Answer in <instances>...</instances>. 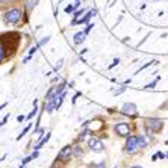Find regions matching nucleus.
I'll use <instances>...</instances> for the list:
<instances>
[{
    "label": "nucleus",
    "instance_id": "1",
    "mask_svg": "<svg viewBox=\"0 0 168 168\" xmlns=\"http://www.w3.org/2000/svg\"><path fill=\"white\" fill-rule=\"evenodd\" d=\"M23 15H24L23 9H20V8H17V6H11V8H8V9H5L3 21H5V24H17V23H20Z\"/></svg>",
    "mask_w": 168,
    "mask_h": 168
},
{
    "label": "nucleus",
    "instance_id": "2",
    "mask_svg": "<svg viewBox=\"0 0 168 168\" xmlns=\"http://www.w3.org/2000/svg\"><path fill=\"white\" fill-rule=\"evenodd\" d=\"M144 129L148 136H153L155 133H159L164 129V121L159 118H145L144 120Z\"/></svg>",
    "mask_w": 168,
    "mask_h": 168
},
{
    "label": "nucleus",
    "instance_id": "3",
    "mask_svg": "<svg viewBox=\"0 0 168 168\" xmlns=\"http://www.w3.org/2000/svg\"><path fill=\"white\" fill-rule=\"evenodd\" d=\"M124 153H127V155H136L139 150H141V147H139V143H138V136H135V135H130V136H127L126 138V144H124Z\"/></svg>",
    "mask_w": 168,
    "mask_h": 168
},
{
    "label": "nucleus",
    "instance_id": "4",
    "mask_svg": "<svg viewBox=\"0 0 168 168\" xmlns=\"http://www.w3.org/2000/svg\"><path fill=\"white\" fill-rule=\"evenodd\" d=\"M71 156H73V145H71V144H67L65 147H62V148L59 150L56 159L67 165V164L70 162V157H71Z\"/></svg>",
    "mask_w": 168,
    "mask_h": 168
},
{
    "label": "nucleus",
    "instance_id": "5",
    "mask_svg": "<svg viewBox=\"0 0 168 168\" xmlns=\"http://www.w3.org/2000/svg\"><path fill=\"white\" fill-rule=\"evenodd\" d=\"M88 147H90V150L94 153H102L104 150V144L102 143V139L99 136H91L88 139Z\"/></svg>",
    "mask_w": 168,
    "mask_h": 168
},
{
    "label": "nucleus",
    "instance_id": "6",
    "mask_svg": "<svg viewBox=\"0 0 168 168\" xmlns=\"http://www.w3.org/2000/svg\"><path fill=\"white\" fill-rule=\"evenodd\" d=\"M130 130H132V127H130L129 123H117V124L114 126V132L121 138L130 136Z\"/></svg>",
    "mask_w": 168,
    "mask_h": 168
},
{
    "label": "nucleus",
    "instance_id": "7",
    "mask_svg": "<svg viewBox=\"0 0 168 168\" xmlns=\"http://www.w3.org/2000/svg\"><path fill=\"white\" fill-rule=\"evenodd\" d=\"M121 114L123 115H127V117H138V109H136V104L135 103H124L121 108Z\"/></svg>",
    "mask_w": 168,
    "mask_h": 168
},
{
    "label": "nucleus",
    "instance_id": "8",
    "mask_svg": "<svg viewBox=\"0 0 168 168\" xmlns=\"http://www.w3.org/2000/svg\"><path fill=\"white\" fill-rule=\"evenodd\" d=\"M85 127L88 129L92 133H97V132H100V130H103L104 129V123L102 121V120H92V121H88L86 124H85Z\"/></svg>",
    "mask_w": 168,
    "mask_h": 168
},
{
    "label": "nucleus",
    "instance_id": "9",
    "mask_svg": "<svg viewBox=\"0 0 168 168\" xmlns=\"http://www.w3.org/2000/svg\"><path fill=\"white\" fill-rule=\"evenodd\" d=\"M138 143H139V147H141V150L143 148H147L148 147V144H150V139H148V135H138Z\"/></svg>",
    "mask_w": 168,
    "mask_h": 168
},
{
    "label": "nucleus",
    "instance_id": "10",
    "mask_svg": "<svg viewBox=\"0 0 168 168\" xmlns=\"http://www.w3.org/2000/svg\"><path fill=\"white\" fill-rule=\"evenodd\" d=\"M50 132H47V133H46V136H41L40 138V141H38V143H37V145H35L33 147V150H40V148H42V145H46V143H47V141L50 139Z\"/></svg>",
    "mask_w": 168,
    "mask_h": 168
},
{
    "label": "nucleus",
    "instance_id": "11",
    "mask_svg": "<svg viewBox=\"0 0 168 168\" xmlns=\"http://www.w3.org/2000/svg\"><path fill=\"white\" fill-rule=\"evenodd\" d=\"M38 2H40V0H26V2H24V6H26V11H28V12L33 11L35 8H37Z\"/></svg>",
    "mask_w": 168,
    "mask_h": 168
},
{
    "label": "nucleus",
    "instance_id": "12",
    "mask_svg": "<svg viewBox=\"0 0 168 168\" xmlns=\"http://www.w3.org/2000/svg\"><path fill=\"white\" fill-rule=\"evenodd\" d=\"M85 37H86V33L85 32H77L76 35H74V44L76 46H79V44H82L83 41H85Z\"/></svg>",
    "mask_w": 168,
    "mask_h": 168
},
{
    "label": "nucleus",
    "instance_id": "13",
    "mask_svg": "<svg viewBox=\"0 0 168 168\" xmlns=\"http://www.w3.org/2000/svg\"><path fill=\"white\" fill-rule=\"evenodd\" d=\"M73 156H74L76 159H79V157H82V156H83V148H82L80 144H77V145L73 147Z\"/></svg>",
    "mask_w": 168,
    "mask_h": 168
},
{
    "label": "nucleus",
    "instance_id": "14",
    "mask_svg": "<svg viewBox=\"0 0 168 168\" xmlns=\"http://www.w3.org/2000/svg\"><path fill=\"white\" fill-rule=\"evenodd\" d=\"M15 3H17V0H0V8H3V9L6 8L8 9V8H11Z\"/></svg>",
    "mask_w": 168,
    "mask_h": 168
},
{
    "label": "nucleus",
    "instance_id": "15",
    "mask_svg": "<svg viewBox=\"0 0 168 168\" xmlns=\"http://www.w3.org/2000/svg\"><path fill=\"white\" fill-rule=\"evenodd\" d=\"M95 14H97V11H95V9H90V11H88V12L85 14V17H83V20H82V23H88V20H90L91 17H94Z\"/></svg>",
    "mask_w": 168,
    "mask_h": 168
},
{
    "label": "nucleus",
    "instance_id": "16",
    "mask_svg": "<svg viewBox=\"0 0 168 168\" xmlns=\"http://www.w3.org/2000/svg\"><path fill=\"white\" fill-rule=\"evenodd\" d=\"M30 126H32V124H29V126H26V127L23 129V132H21V133H20L18 136H17V141H20V139H21V138H23V136H24L26 133H28V132L30 130Z\"/></svg>",
    "mask_w": 168,
    "mask_h": 168
},
{
    "label": "nucleus",
    "instance_id": "17",
    "mask_svg": "<svg viewBox=\"0 0 168 168\" xmlns=\"http://www.w3.org/2000/svg\"><path fill=\"white\" fill-rule=\"evenodd\" d=\"M106 167V162H100V164H90L88 165V168H104Z\"/></svg>",
    "mask_w": 168,
    "mask_h": 168
},
{
    "label": "nucleus",
    "instance_id": "18",
    "mask_svg": "<svg viewBox=\"0 0 168 168\" xmlns=\"http://www.w3.org/2000/svg\"><path fill=\"white\" fill-rule=\"evenodd\" d=\"M37 114H38V108H37V103H35L33 104V111L29 114V115H28V120H30V118H33L35 115H37Z\"/></svg>",
    "mask_w": 168,
    "mask_h": 168
},
{
    "label": "nucleus",
    "instance_id": "19",
    "mask_svg": "<svg viewBox=\"0 0 168 168\" xmlns=\"http://www.w3.org/2000/svg\"><path fill=\"white\" fill-rule=\"evenodd\" d=\"M74 9H76V8H74L73 5H68V6H65V9H64V11H65V14H73Z\"/></svg>",
    "mask_w": 168,
    "mask_h": 168
},
{
    "label": "nucleus",
    "instance_id": "20",
    "mask_svg": "<svg viewBox=\"0 0 168 168\" xmlns=\"http://www.w3.org/2000/svg\"><path fill=\"white\" fill-rule=\"evenodd\" d=\"M49 41H50V37H46V38H42V40H41L40 42H37V44H38V46H40V47H42V46H44V44H47Z\"/></svg>",
    "mask_w": 168,
    "mask_h": 168
},
{
    "label": "nucleus",
    "instance_id": "21",
    "mask_svg": "<svg viewBox=\"0 0 168 168\" xmlns=\"http://www.w3.org/2000/svg\"><path fill=\"white\" fill-rule=\"evenodd\" d=\"M157 80H159V77L156 79L155 82H152V83H148L147 86H144V90H152V88H155V86H156V82H157Z\"/></svg>",
    "mask_w": 168,
    "mask_h": 168
},
{
    "label": "nucleus",
    "instance_id": "22",
    "mask_svg": "<svg viewBox=\"0 0 168 168\" xmlns=\"http://www.w3.org/2000/svg\"><path fill=\"white\" fill-rule=\"evenodd\" d=\"M118 64H120V58H115V59L112 61V64H111L108 68H114V67H115V65H118Z\"/></svg>",
    "mask_w": 168,
    "mask_h": 168
},
{
    "label": "nucleus",
    "instance_id": "23",
    "mask_svg": "<svg viewBox=\"0 0 168 168\" xmlns=\"http://www.w3.org/2000/svg\"><path fill=\"white\" fill-rule=\"evenodd\" d=\"M92 26H94L92 23H88V24H86V28H85V30H83V32H85V33L88 35V33H90V30L92 29Z\"/></svg>",
    "mask_w": 168,
    "mask_h": 168
},
{
    "label": "nucleus",
    "instance_id": "24",
    "mask_svg": "<svg viewBox=\"0 0 168 168\" xmlns=\"http://www.w3.org/2000/svg\"><path fill=\"white\" fill-rule=\"evenodd\" d=\"M38 49H40V46L37 44V46H35V47H32V49L29 50V55H30V56H33V55H35V52H37Z\"/></svg>",
    "mask_w": 168,
    "mask_h": 168
},
{
    "label": "nucleus",
    "instance_id": "25",
    "mask_svg": "<svg viewBox=\"0 0 168 168\" xmlns=\"http://www.w3.org/2000/svg\"><path fill=\"white\" fill-rule=\"evenodd\" d=\"M62 65H64V59H59V62H58V64L55 65V70H56V71H58V70H59L61 67H62Z\"/></svg>",
    "mask_w": 168,
    "mask_h": 168
},
{
    "label": "nucleus",
    "instance_id": "26",
    "mask_svg": "<svg viewBox=\"0 0 168 168\" xmlns=\"http://www.w3.org/2000/svg\"><path fill=\"white\" fill-rule=\"evenodd\" d=\"M124 91H126V86H121L120 90H118V91H115V92H114V94H115V95H118V94H121V92H124Z\"/></svg>",
    "mask_w": 168,
    "mask_h": 168
},
{
    "label": "nucleus",
    "instance_id": "27",
    "mask_svg": "<svg viewBox=\"0 0 168 168\" xmlns=\"http://www.w3.org/2000/svg\"><path fill=\"white\" fill-rule=\"evenodd\" d=\"M17 121H18V123H23V121H24V115H18V117H17Z\"/></svg>",
    "mask_w": 168,
    "mask_h": 168
},
{
    "label": "nucleus",
    "instance_id": "28",
    "mask_svg": "<svg viewBox=\"0 0 168 168\" xmlns=\"http://www.w3.org/2000/svg\"><path fill=\"white\" fill-rule=\"evenodd\" d=\"M157 156L161 157V159H165L167 156H165V153H162V152H157Z\"/></svg>",
    "mask_w": 168,
    "mask_h": 168
},
{
    "label": "nucleus",
    "instance_id": "29",
    "mask_svg": "<svg viewBox=\"0 0 168 168\" xmlns=\"http://www.w3.org/2000/svg\"><path fill=\"white\" fill-rule=\"evenodd\" d=\"M56 82H59V77H53L52 79V83H56Z\"/></svg>",
    "mask_w": 168,
    "mask_h": 168
},
{
    "label": "nucleus",
    "instance_id": "30",
    "mask_svg": "<svg viewBox=\"0 0 168 168\" xmlns=\"http://www.w3.org/2000/svg\"><path fill=\"white\" fill-rule=\"evenodd\" d=\"M157 157H159V156H157V153H156V155H153V156H152V161H153V162H155V161H157Z\"/></svg>",
    "mask_w": 168,
    "mask_h": 168
},
{
    "label": "nucleus",
    "instance_id": "31",
    "mask_svg": "<svg viewBox=\"0 0 168 168\" xmlns=\"http://www.w3.org/2000/svg\"><path fill=\"white\" fill-rule=\"evenodd\" d=\"M129 168H143V167H138V165H133V167H129Z\"/></svg>",
    "mask_w": 168,
    "mask_h": 168
}]
</instances>
